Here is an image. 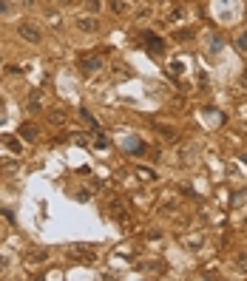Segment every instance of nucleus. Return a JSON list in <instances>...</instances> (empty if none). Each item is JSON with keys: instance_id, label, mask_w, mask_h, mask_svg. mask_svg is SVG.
Listing matches in <instances>:
<instances>
[{"instance_id": "obj_18", "label": "nucleus", "mask_w": 247, "mask_h": 281, "mask_svg": "<svg viewBox=\"0 0 247 281\" xmlns=\"http://www.w3.org/2000/svg\"><path fill=\"white\" fill-rule=\"evenodd\" d=\"M182 71H185V66H182V63H171V74H173V77H176V74H182Z\"/></svg>"}, {"instance_id": "obj_11", "label": "nucleus", "mask_w": 247, "mask_h": 281, "mask_svg": "<svg viewBox=\"0 0 247 281\" xmlns=\"http://www.w3.org/2000/svg\"><path fill=\"white\" fill-rule=\"evenodd\" d=\"M137 176H142V182H153L156 174H153L151 168H137Z\"/></svg>"}, {"instance_id": "obj_3", "label": "nucleus", "mask_w": 247, "mask_h": 281, "mask_svg": "<svg viewBox=\"0 0 247 281\" xmlns=\"http://www.w3.org/2000/svg\"><path fill=\"white\" fill-rule=\"evenodd\" d=\"M99 68H102V57H99V54H91V57H80V71L85 74V77L97 74Z\"/></svg>"}, {"instance_id": "obj_12", "label": "nucleus", "mask_w": 247, "mask_h": 281, "mask_svg": "<svg viewBox=\"0 0 247 281\" xmlns=\"http://www.w3.org/2000/svg\"><path fill=\"white\" fill-rule=\"evenodd\" d=\"M108 6H111V12H117V14H125V12H128V6H125L123 0H108Z\"/></svg>"}, {"instance_id": "obj_14", "label": "nucleus", "mask_w": 247, "mask_h": 281, "mask_svg": "<svg viewBox=\"0 0 247 281\" xmlns=\"http://www.w3.org/2000/svg\"><path fill=\"white\" fill-rule=\"evenodd\" d=\"M3 142H6V148H9V151H14V153L20 151V142H17L14 136H3Z\"/></svg>"}, {"instance_id": "obj_5", "label": "nucleus", "mask_w": 247, "mask_h": 281, "mask_svg": "<svg viewBox=\"0 0 247 281\" xmlns=\"http://www.w3.org/2000/svg\"><path fill=\"white\" fill-rule=\"evenodd\" d=\"M108 216H114V219H117V222H123V225H131V216H128L125 204L120 199H111L108 202Z\"/></svg>"}, {"instance_id": "obj_10", "label": "nucleus", "mask_w": 247, "mask_h": 281, "mask_svg": "<svg viewBox=\"0 0 247 281\" xmlns=\"http://www.w3.org/2000/svg\"><path fill=\"white\" fill-rule=\"evenodd\" d=\"M148 43H151V46H148V49H151V54H162V40H159V37H153V34H148Z\"/></svg>"}, {"instance_id": "obj_19", "label": "nucleus", "mask_w": 247, "mask_h": 281, "mask_svg": "<svg viewBox=\"0 0 247 281\" xmlns=\"http://www.w3.org/2000/svg\"><path fill=\"white\" fill-rule=\"evenodd\" d=\"M239 267H242V270L247 273V255H242V258H239Z\"/></svg>"}, {"instance_id": "obj_13", "label": "nucleus", "mask_w": 247, "mask_h": 281, "mask_svg": "<svg viewBox=\"0 0 247 281\" xmlns=\"http://www.w3.org/2000/svg\"><path fill=\"white\" fill-rule=\"evenodd\" d=\"M49 26H51V28H57V31L63 28V20H60V14H54V12L49 14Z\"/></svg>"}, {"instance_id": "obj_4", "label": "nucleus", "mask_w": 247, "mask_h": 281, "mask_svg": "<svg viewBox=\"0 0 247 281\" xmlns=\"http://www.w3.org/2000/svg\"><path fill=\"white\" fill-rule=\"evenodd\" d=\"M46 120L51 122V125H57V128H63V125H69L71 114L66 108H49V111H46Z\"/></svg>"}, {"instance_id": "obj_2", "label": "nucleus", "mask_w": 247, "mask_h": 281, "mask_svg": "<svg viewBox=\"0 0 247 281\" xmlns=\"http://www.w3.org/2000/svg\"><path fill=\"white\" fill-rule=\"evenodd\" d=\"M17 34H20L23 43H31V46L43 43V31L34 26V23H20V26H17Z\"/></svg>"}, {"instance_id": "obj_6", "label": "nucleus", "mask_w": 247, "mask_h": 281, "mask_svg": "<svg viewBox=\"0 0 247 281\" xmlns=\"http://www.w3.org/2000/svg\"><path fill=\"white\" fill-rule=\"evenodd\" d=\"M77 28L91 34V31H99V20L97 17H77Z\"/></svg>"}, {"instance_id": "obj_15", "label": "nucleus", "mask_w": 247, "mask_h": 281, "mask_svg": "<svg viewBox=\"0 0 247 281\" xmlns=\"http://www.w3.org/2000/svg\"><path fill=\"white\" fill-rule=\"evenodd\" d=\"M236 49H239V51H247V31H242V34L236 37Z\"/></svg>"}, {"instance_id": "obj_23", "label": "nucleus", "mask_w": 247, "mask_h": 281, "mask_svg": "<svg viewBox=\"0 0 247 281\" xmlns=\"http://www.w3.org/2000/svg\"><path fill=\"white\" fill-rule=\"evenodd\" d=\"M0 111H3V100H0Z\"/></svg>"}, {"instance_id": "obj_8", "label": "nucleus", "mask_w": 247, "mask_h": 281, "mask_svg": "<svg viewBox=\"0 0 247 281\" xmlns=\"http://www.w3.org/2000/svg\"><path fill=\"white\" fill-rule=\"evenodd\" d=\"M49 258V250L46 247H40V250H28L26 253V261H46Z\"/></svg>"}, {"instance_id": "obj_22", "label": "nucleus", "mask_w": 247, "mask_h": 281, "mask_svg": "<svg viewBox=\"0 0 247 281\" xmlns=\"http://www.w3.org/2000/svg\"><path fill=\"white\" fill-rule=\"evenodd\" d=\"M242 159H245V165H247V153H245V156H242Z\"/></svg>"}, {"instance_id": "obj_7", "label": "nucleus", "mask_w": 247, "mask_h": 281, "mask_svg": "<svg viewBox=\"0 0 247 281\" xmlns=\"http://www.w3.org/2000/svg\"><path fill=\"white\" fill-rule=\"evenodd\" d=\"M17 134H20V139H26V142H37V125H31V122H26V125H20L17 128Z\"/></svg>"}, {"instance_id": "obj_1", "label": "nucleus", "mask_w": 247, "mask_h": 281, "mask_svg": "<svg viewBox=\"0 0 247 281\" xmlns=\"http://www.w3.org/2000/svg\"><path fill=\"white\" fill-rule=\"evenodd\" d=\"M69 258L82 261V264H91V261H97V250H91L88 244H71V247H69Z\"/></svg>"}, {"instance_id": "obj_9", "label": "nucleus", "mask_w": 247, "mask_h": 281, "mask_svg": "<svg viewBox=\"0 0 247 281\" xmlns=\"http://www.w3.org/2000/svg\"><path fill=\"white\" fill-rule=\"evenodd\" d=\"M40 108H43V94L31 91V97H28V111H40Z\"/></svg>"}, {"instance_id": "obj_20", "label": "nucleus", "mask_w": 247, "mask_h": 281, "mask_svg": "<svg viewBox=\"0 0 247 281\" xmlns=\"http://www.w3.org/2000/svg\"><path fill=\"white\" fill-rule=\"evenodd\" d=\"M242 88H247V74H245V77H242Z\"/></svg>"}, {"instance_id": "obj_21", "label": "nucleus", "mask_w": 247, "mask_h": 281, "mask_svg": "<svg viewBox=\"0 0 247 281\" xmlns=\"http://www.w3.org/2000/svg\"><path fill=\"white\" fill-rule=\"evenodd\" d=\"M0 12H6V3H3V0H0Z\"/></svg>"}, {"instance_id": "obj_24", "label": "nucleus", "mask_w": 247, "mask_h": 281, "mask_svg": "<svg viewBox=\"0 0 247 281\" xmlns=\"http://www.w3.org/2000/svg\"><path fill=\"white\" fill-rule=\"evenodd\" d=\"M153 3H162V0H153Z\"/></svg>"}, {"instance_id": "obj_17", "label": "nucleus", "mask_w": 247, "mask_h": 281, "mask_svg": "<svg viewBox=\"0 0 247 281\" xmlns=\"http://www.w3.org/2000/svg\"><path fill=\"white\" fill-rule=\"evenodd\" d=\"M80 117H82V120H85V122H91V128H97V120H94V117H91V114H88V111H85V108H82V111H80Z\"/></svg>"}, {"instance_id": "obj_16", "label": "nucleus", "mask_w": 247, "mask_h": 281, "mask_svg": "<svg viewBox=\"0 0 247 281\" xmlns=\"http://www.w3.org/2000/svg\"><path fill=\"white\" fill-rule=\"evenodd\" d=\"M182 14H185V12H182V9H173V12L168 14V23H176V20H179V17H182Z\"/></svg>"}]
</instances>
